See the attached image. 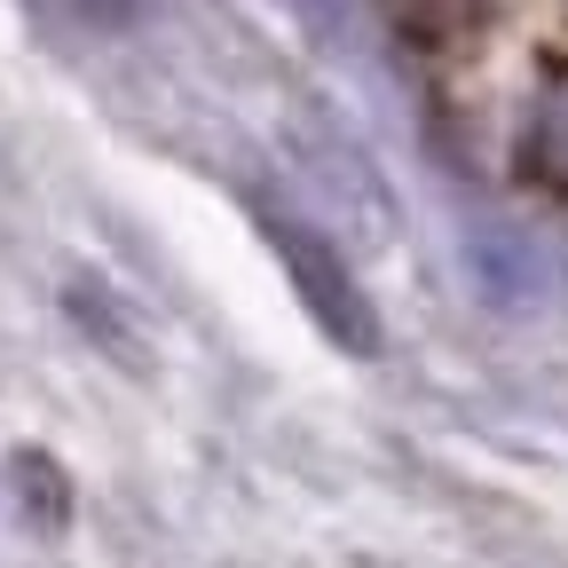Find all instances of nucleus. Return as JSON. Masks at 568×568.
<instances>
[{"mask_svg": "<svg viewBox=\"0 0 568 568\" xmlns=\"http://www.w3.org/2000/svg\"><path fill=\"white\" fill-rule=\"evenodd\" d=\"M268 237H276V253H284V268H293V284L308 293V308L324 316V332H339L347 347H379V332H372V308H364V293L347 284V268L301 230V222H268Z\"/></svg>", "mask_w": 568, "mask_h": 568, "instance_id": "obj_1", "label": "nucleus"}, {"mask_svg": "<svg viewBox=\"0 0 568 568\" xmlns=\"http://www.w3.org/2000/svg\"><path fill=\"white\" fill-rule=\"evenodd\" d=\"M521 166L545 190H568V71H552L537 111H529V142H521Z\"/></svg>", "mask_w": 568, "mask_h": 568, "instance_id": "obj_2", "label": "nucleus"}, {"mask_svg": "<svg viewBox=\"0 0 568 568\" xmlns=\"http://www.w3.org/2000/svg\"><path fill=\"white\" fill-rule=\"evenodd\" d=\"M489 9H497V0H387L395 32H410V40H426V48H450V40L481 32Z\"/></svg>", "mask_w": 568, "mask_h": 568, "instance_id": "obj_3", "label": "nucleus"}, {"mask_svg": "<svg viewBox=\"0 0 568 568\" xmlns=\"http://www.w3.org/2000/svg\"><path fill=\"white\" fill-rule=\"evenodd\" d=\"M17 481L32 489V506H40V521H63V506H71V497H63V474L40 458V450H24L17 458Z\"/></svg>", "mask_w": 568, "mask_h": 568, "instance_id": "obj_4", "label": "nucleus"}]
</instances>
